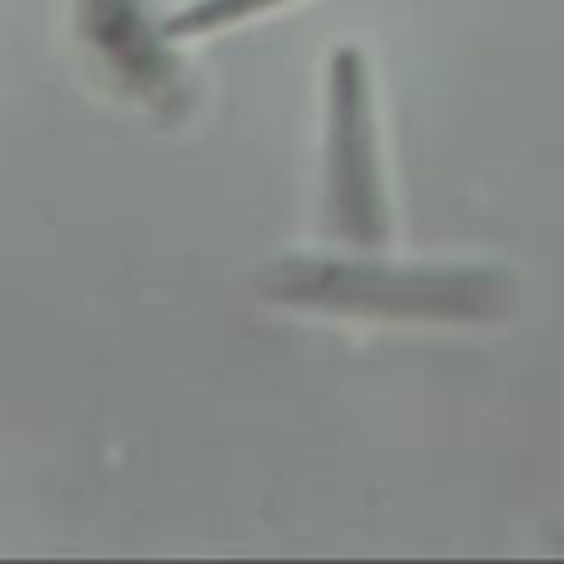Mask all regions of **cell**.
<instances>
[{
  "label": "cell",
  "instance_id": "cell-1",
  "mask_svg": "<svg viewBox=\"0 0 564 564\" xmlns=\"http://www.w3.org/2000/svg\"><path fill=\"white\" fill-rule=\"evenodd\" d=\"M278 304L414 317V322H471L494 308V278L471 269H401L375 260H282L260 278Z\"/></svg>",
  "mask_w": 564,
  "mask_h": 564
},
{
  "label": "cell",
  "instance_id": "cell-2",
  "mask_svg": "<svg viewBox=\"0 0 564 564\" xmlns=\"http://www.w3.org/2000/svg\"><path fill=\"white\" fill-rule=\"evenodd\" d=\"M326 229L352 251H379L388 242V198L375 150V101L361 48L339 44L326 66Z\"/></svg>",
  "mask_w": 564,
  "mask_h": 564
},
{
  "label": "cell",
  "instance_id": "cell-3",
  "mask_svg": "<svg viewBox=\"0 0 564 564\" xmlns=\"http://www.w3.org/2000/svg\"><path fill=\"white\" fill-rule=\"evenodd\" d=\"M278 4H291V0H194L189 9L172 13V18L159 26V35H167V40L212 35V31H225V26L247 22V18H256V13H269V9H278Z\"/></svg>",
  "mask_w": 564,
  "mask_h": 564
}]
</instances>
